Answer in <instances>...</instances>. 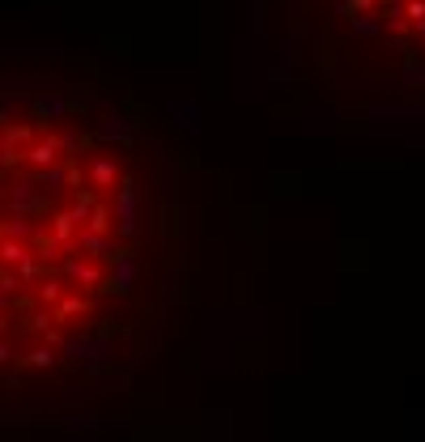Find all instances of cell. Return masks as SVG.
Wrapping results in <instances>:
<instances>
[{
    "label": "cell",
    "instance_id": "obj_2",
    "mask_svg": "<svg viewBox=\"0 0 425 442\" xmlns=\"http://www.w3.org/2000/svg\"><path fill=\"white\" fill-rule=\"evenodd\" d=\"M319 51L353 55L357 77L425 81V0H319Z\"/></svg>",
    "mask_w": 425,
    "mask_h": 442
},
{
    "label": "cell",
    "instance_id": "obj_1",
    "mask_svg": "<svg viewBox=\"0 0 425 442\" xmlns=\"http://www.w3.org/2000/svg\"><path fill=\"white\" fill-rule=\"evenodd\" d=\"M69 106H0V370L34 374L102 357L115 311L136 302L149 259L145 187L128 171L132 124L60 128Z\"/></svg>",
    "mask_w": 425,
    "mask_h": 442
}]
</instances>
